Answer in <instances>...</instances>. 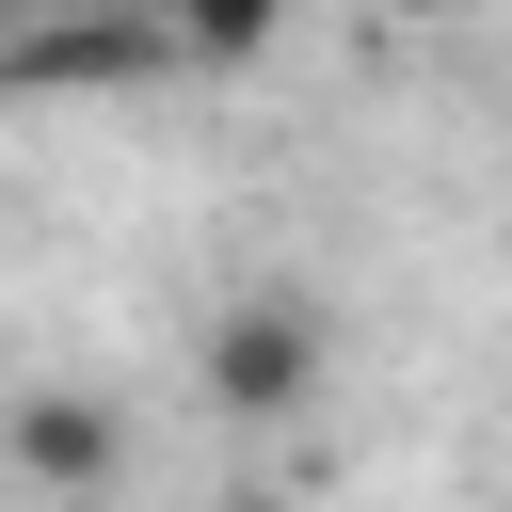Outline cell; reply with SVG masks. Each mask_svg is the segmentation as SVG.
<instances>
[{"label": "cell", "instance_id": "obj_5", "mask_svg": "<svg viewBox=\"0 0 512 512\" xmlns=\"http://www.w3.org/2000/svg\"><path fill=\"white\" fill-rule=\"evenodd\" d=\"M224 512H288V496H224Z\"/></svg>", "mask_w": 512, "mask_h": 512}, {"label": "cell", "instance_id": "obj_3", "mask_svg": "<svg viewBox=\"0 0 512 512\" xmlns=\"http://www.w3.org/2000/svg\"><path fill=\"white\" fill-rule=\"evenodd\" d=\"M160 32H176L192 64H256V48L288 32V0H160Z\"/></svg>", "mask_w": 512, "mask_h": 512}, {"label": "cell", "instance_id": "obj_1", "mask_svg": "<svg viewBox=\"0 0 512 512\" xmlns=\"http://www.w3.org/2000/svg\"><path fill=\"white\" fill-rule=\"evenodd\" d=\"M0 464H16L32 496H64V512H96V496L128 480V416H112L96 384H32V400L0 416Z\"/></svg>", "mask_w": 512, "mask_h": 512}, {"label": "cell", "instance_id": "obj_2", "mask_svg": "<svg viewBox=\"0 0 512 512\" xmlns=\"http://www.w3.org/2000/svg\"><path fill=\"white\" fill-rule=\"evenodd\" d=\"M208 400L224 416H304L320 400V320L272 288V304H224L208 320Z\"/></svg>", "mask_w": 512, "mask_h": 512}, {"label": "cell", "instance_id": "obj_4", "mask_svg": "<svg viewBox=\"0 0 512 512\" xmlns=\"http://www.w3.org/2000/svg\"><path fill=\"white\" fill-rule=\"evenodd\" d=\"M384 16H464V0H384Z\"/></svg>", "mask_w": 512, "mask_h": 512}]
</instances>
